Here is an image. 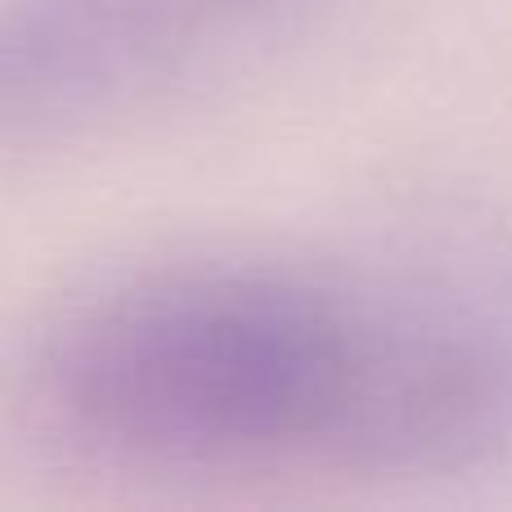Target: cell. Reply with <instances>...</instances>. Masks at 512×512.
<instances>
[{
  "instance_id": "7a4b0ae2",
  "label": "cell",
  "mask_w": 512,
  "mask_h": 512,
  "mask_svg": "<svg viewBox=\"0 0 512 512\" xmlns=\"http://www.w3.org/2000/svg\"><path fill=\"white\" fill-rule=\"evenodd\" d=\"M310 0H0V153L50 149L171 104Z\"/></svg>"
},
{
  "instance_id": "6da1fadb",
  "label": "cell",
  "mask_w": 512,
  "mask_h": 512,
  "mask_svg": "<svg viewBox=\"0 0 512 512\" xmlns=\"http://www.w3.org/2000/svg\"><path fill=\"white\" fill-rule=\"evenodd\" d=\"M14 414L41 450L126 477H463L512 454V328L328 261H171L54 310Z\"/></svg>"
}]
</instances>
